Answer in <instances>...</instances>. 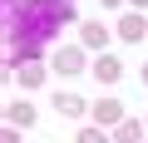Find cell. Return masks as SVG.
Returning <instances> with one entry per match:
<instances>
[{"mask_svg": "<svg viewBox=\"0 0 148 143\" xmlns=\"http://www.w3.org/2000/svg\"><path fill=\"white\" fill-rule=\"evenodd\" d=\"M94 74H99V79H104V84H114V79H119V74H123V64H119V59H109V54H104V59H99V64H94Z\"/></svg>", "mask_w": 148, "mask_h": 143, "instance_id": "2", "label": "cell"}, {"mask_svg": "<svg viewBox=\"0 0 148 143\" xmlns=\"http://www.w3.org/2000/svg\"><path fill=\"white\" fill-rule=\"evenodd\" d=\"M20 79H25V84H40V79H45V69H40V64H25V74H20Z\"/></svg>", "mask_w": 148, "mask_h": 143, "instance_id": "9", "label": "cell"}, {"mask_svg": "<svg viewBox=\"0 0 148 143\" xmlns=\"http://www.w3.org/2000/svg\"><path fill=\"white\" fill-rule=\"evenodd\" d=\"M94 118H99V123H114V118H119V99H99V104H94Z\"/></svg>", "mask_w": 148, "mask_h": 143, "instance_id": "3", "label": "cell"}, {"mask_svg": "<svg viewBox=\"0 0 148 143\" xmlns=\"http://www.w3.org/2000/svg\"><path fill=\"white\" fill-rule=\"evenodd\" d=\"M54 69H59V74H79V69H84V49H59L54 54Z\"/></svg>", "mask_w": 148, "mask_h": 143, "instance_id": "1", "label": "cell"}, {"mask_svg": "<svg viewBox=\"0 0 148 143\" xmlns=\"http://www.w3.org/2000/svg\"><path fill=\"white\" fill-rule=\"evenodd\" d=\"M133 5H148V0H133Z\"/></svg>", "mask_w": 148, "mask_h": 143, "instance_id": "12", "label": "cell"}, {"mask_svg": "<svg viewBox=\"0 0 148 143\" xmlns=\"http://www.w3.org/2000/svg\"><path fill=\"white\" fill-rule=\"evenodd\" d=\"M104 5H119V0H104Z\"/></svg>", "mask_w": 148, "mask_h": 143, "instance_id": "11", "label": "cell"}, {"mask_svg": "<svg viewBox=\"0 0 148 143\" xmlns=\"http://www.w3.org/2000/svg\"><path fill=\"white\" fill-rule=\"evenodd\" d=\"M119 143H138V123H133V118H128V123L119 128Z\"/></svg>", "mask_w": 148, "mask_h": 143, "instance_id": "8", "label": "cell"}, {"mask_svg": "<svg viewBox=\"0 0 148 143\" xmlns=\"http://www.w3.org/2000/svg\"><path fill=\"white\" fill-rule=\"evenodd\" d=\"M104 40H109L104 25H84V44H104Z\"/></svg>", "mask_w": 148, "mask_h": 143, "instance_id": "7", "label": "cell"}, {"mask_svg": "<svg viewBox=\"0 0 148 143\" xmlns=\"http://www.w3.org/2000/svg\"><path fill=\"white\" fill-rule=\"evenodd\" d=\"M143 30H148V25H143L138 15H128V20H123V40H143Z\"/></svg>", "mask_w": 148, "mask_h": 143, "instance_id": "6", "label": "cell"}, {"mask_svg": "<svg viewBox=\"0 0 148 143\" xmlns=\"http://www.w3.org/2000/svg\"><path fill=\"white\" fill-rule=\"evenodd\" d=\"M143 79H148V64H143Z\"/></svg>", "mask_w": 148, "mask_h": 143, "instance_id": "13", "label": "cell"}, {"mask_svg": "<svg viewBox=\"0 0 148 143\" xmlns=\"http://www.w3.org/2000/svg\"><path fill=\"white\" fill-rule=\"evenodd\" d=\"M54 109H59V114H69V118H74V114H84V104L74 99V94H59V99H54Z\"/></svg>", "mask_w": 148, "mask_h": 143, "instance_id": "4", "label": "cell"}, {"mask_svg": "<svg viewBox=\"0 0 148 143\" xmlns=\"http://www.w3.org/2000/svg\"><path fill=\"white\" fill-rule=\"evenodd\" d=\"M79 143H109V138H104L99 128H84V133H79Z\"/></svg>", "mask_w": 148, "mask_h": 143, "instance_id": "10", "label": "cell"}, {"mask_svg": "<svg viewBox=\"0 0 148 143\" xmlns=\"http://www.w3.org/2000/svg\"><path fill=\"white\" fill-rule=\"evenodd\" d=\"M10 123H25V128H30V123H35V109H30V104H10Z\"/></svg>", "mask_w": 148, "mask_h": 143, "instance_id": "5", "label": "cell"}]
</instances>
